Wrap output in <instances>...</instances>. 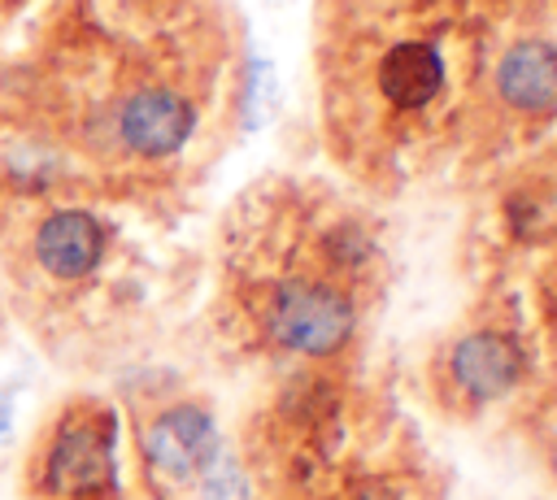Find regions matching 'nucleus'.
I'll return each mask as SVG.
<instances>
[{"mask_svg":"<svg viewBox=\"0 0 557 500\" xmlns=\"http://www.w3.org/2000/svg\"><path fill=\"white\" fill-rule=\"evenodd\" d=\"M26 500H113L117 417L96 400L65 404L35 439L22 474Z\"/></svg>","mask_w":557,"mask_h":500,"instance_id":"obj_1","label":"nucleus"},{"mask_svg":"<svg viewBox=\"0 0 557 500\" xmlns=\"http://www.w3.org/2000/svg\"><path fill=\"white\" fill-rule=\"evenodd\" d=\"M265 326L296 352H335L352 330V309L339 291L313 283H287L265 304Z\"/></svg>","mask_w":557,"mask_h":500,"instance_id":"obj_2","label":"nucleus"},{"mask_svg":"<svg viewBox=\"0 0 557 500\" xmlns=\"http://www.w3.org/2000/svg\"><path fill=\"white\" fill-rule=\"evenodd\" d=\"M196 126L191 104L170 87H139L117 109V139L135 157H170Z\"/></svg>","mask_w":557,"mask_h":500,"instance_id":"obj_3","label":"nucleus"},{"mask_svg":"<svg viewBox=\"0 0 557 500\" xmlns=\"http://www.w3.org/2000/svg\"><path fill=\"white\" fill-rule=\"evenodd\" d=\"M213 457V422L196 404L165 409L148 430H144V461L152 478L161 483H187L196 478Z\"/></svg>","mask_w":557,"mask_h":500,"instance_id":"obj_4","label":"nucleus"},{"mask_svg":"<svg viewBox=\"0 0 557 500\" xmlns=\"http://www.w3.org/2000/svg\"><path fill=\"white\" fill-rule=\"evenodd\" d=\"M453 374L470 396L487 400V396H500V391H509L518 383L522 352L505 335H470L453 352Z\"/></svg>","mask_w":557,"mask_h":500,"instance_id":"obj_5","label":"nucleus"},{"mask_svg":"<svg viewBox=\"0 0 557 500\" xmlns=\"http://www.w3.org/2000/svg\"><path fill=\"white\" fill-rule=\"evenodd\" d=\"M500 96L527 113H544L557 104V48L518 43L500 61Z\"/></svg>","mask_w":557,"mask_h":500,"instance_id":"obj_6","label":"nucleus"},{"mask_svg":"<svg viewBox=\"0 0 557 500\" xmlns=\"http://www.w3.org/2000/svg\"><path fill=\"white\" fill-rule=\"evenodd\" d=\"M444 83V65L426 43H396L379 65V87L396 109L426 104Z\"/></svg>","mask_w":557,"mask_h":500,"instance_id":"obj_7","label":"nucleus"},{"mask_svg":"<svg viewBox=\"0 0 557 500\" xmlns=\"http://www.w3.org/2000/svg\"><path fill=\"white\" fill-rule=\"evenodd\" d=\"M4 426H9V409H4V396H0V435H4Z\"/></svg>","mask_w":557,"mask_h":500,"instance_id":"obj_8","label":"nucleus"}]
</instances>
